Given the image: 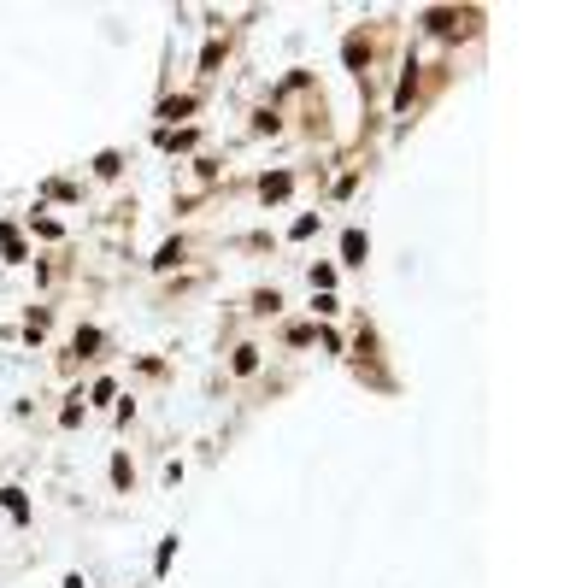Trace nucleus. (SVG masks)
<instances>
[]
</instances>
